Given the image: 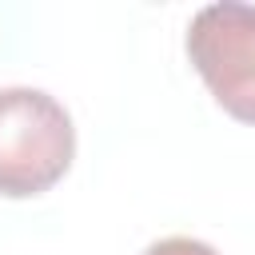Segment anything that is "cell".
<instances>
[{
	"instance_id": "cell-3",
	"label": "cell",
	"mask_w": 255,
	"mask_h": 255,
	"mask_svg": "<svg viewBox=\"0 0 255 255\" xmlns=\"http://www.w3.org/2000/svg\"><path fill=\"white\" fill-rule=\"evenodd\" d=\"M143 255H219V251L203 239H191V235H167V239L151 243Z\"/></svg>"
},
{
	"instance_id": "cell-2",
	"label": "cell",
	"mask_w": 255,
	"mask_h": 255,
	"mask_svg": "<svg viewBox=\"0 0 255 255\" xmlns=\"http://www.w3.org/2000/svg\"><path fill=\"white\" fill-rule=\"evenodd\" d=\"M183 44L215 104L231 120L255 124V4L223 0L199 8Z\"/></svg>"
},
{
	"instance_id": "cell-1",
	"label": "cell",
	"mask_w": 255,
	"mask_h": 255,
	"mask_svg": "<svg viewBox=\"0 0 255 255\" xmlns=\"http://www.w3.org/2000/svg\"><path fill=\"white\" fill-rule=\"evenodd\" d=\"M76 159L68 108L44 88H0V195L52 191Z\"/></svg>"
}]
</instances>
